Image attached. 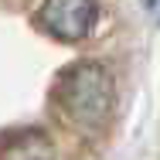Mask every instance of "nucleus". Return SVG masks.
I'll return each mask as SVG.
<instances>
[{
	"label": "nucleus",
	"instance_id": "20e7f679",
	"mask_svg": "<svg viewBox=\"0 0 160 160\" xmlns=\"http://www.w3.org/2000/svg\"><path fill=\"white\" fill-rule=\"evenodd\" d=\"M150 7H157V14H160V0H150Z\"/></svg>",
	"mask_w": 160,
	"mask_h": 160
},
{
	"label": "nucleus",
	"instance_id": "7ed1b4c3",
	"mask_svg": "<svg viewBox=\"0 0 160 160\" xmlns=\"http://www.w3.org/2000/svg\"><path fill=\"white\" fill-rule=\"evenodd\" d=\"M3 160H51V150L41 136H24V140H17V147Z\"/></svg>",
	"mask_w": 160,
	"mask_h": 160
},
{
	"label": "nucleus",
	"instance_id": "f257e3e1",
	"mask_svg": "<svg viewBox=\"0 0 160 160\" xmlns=\"http://www.w3.org/2000/svg\"><path fill=\"white\" fill-rule=\"evenodd\" d=\"M55 96H58L65 116L72 123H78L85 129H96L112 109V78L106 75L102 65L82 62L72 72H65Z\"/></svg>",
	"mask_w": 160,
	"mask_h": 160
},
{
	"label": "nucleus",
	"instance_id": "f03ea898",
	"mask_svg": "<svg viewBox=\"0 0 160 160\" xmlns=\"http://www.w3.org/2000/svg\"><path fill=\"white\" fill-rule=\"evenodd\" d=\"M38 21L58 41H78L96 24V3L92 0H44V7L38 10Z\"/></svg>",
	"mask_w": 160,
	"mask_h": 160
}]
</instances>
